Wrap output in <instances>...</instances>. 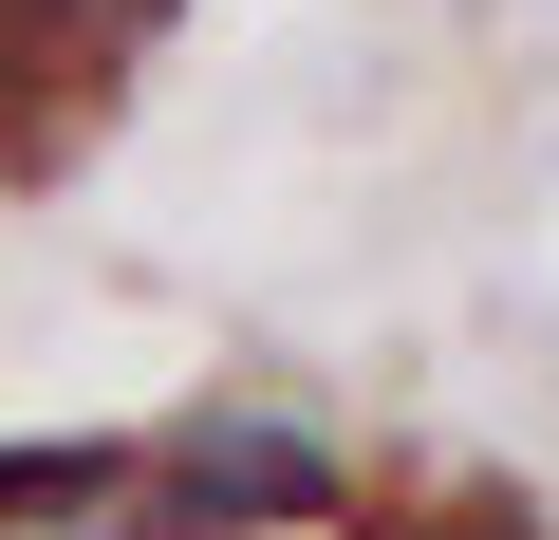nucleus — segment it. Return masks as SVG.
I'll use <instances>...</instances> for the list:
<instances>
[{
	"label": "nucleus",
	"instance_id": "nucleus-1",
	"mask_svg": "<svg viewBox=\"0 0 559 540\" xmlns=\"http://www.w3.org/2000/svg\"><path fill=\"white\" fill-rule=\"evenodd\" d=\"M355 503H373V466L299 392H205V410L131 429V521L150 540H336Z\"/></svg>",
	"mask_w": 559,
	"mask_h": 540
},
{
	"label": "nucleus",
	"instance_id": "nucleus-2",
	"mask_svg": "<svg viewBox=\"0 0 559 540\" xmlns=\"http://www.w3.org/2000/svg\"><path fill=\"white\" fill-rule=\"evenodd\" d=\"M187 20V0H0V94H75V75H112V57H150Z\"/></svg>",
	"mask_w": 559,
	"mask_h": 540
},
{
	"label": "nucleus",
	"instance_id": "nucleus-3",
	"mask_svg": "<svg viewBox=\"0 0 559 540\" xmlns=\"http://www.w3.org/2000/svg\"><path fill=\"white\" fill-rule=\"evenodd\" d=\"M38 503H131V429H57V447H0V521Z\"/></svg>",
	"mask_w": 559,
	"mask_h": 540
},
{
	"label": "nucleus",
	"instance_id": "nucleus-4",
	"mask_svg": "<svg viewBox=\"0 0 559 540\" xmlns=\"http://www.w3.org/2000/svg\"><path fill=\"white\" fill-rule=\"evenodd\" d=\"M411 540H540V521H522V503H503V484H466V503H429V521H411Z\"/></svg>",
	"mask_w": 559,
	"mask_h": 540
},
{
	"label": "nucleus",
	"instance_id": "nucleus-5",
	"mask_svg": "<svg viewBox=\"0 0 559 540\" xmlns=\"http://www.w3.org/2000/svg\"><path fill=\"white\" fill-rule=\"evenodd\" d=\"M0 540H150L131 503H38V521H0Z\"/></svg>",
	"mask_w": 559,
	"mask_h": 540
}]
</instances>
